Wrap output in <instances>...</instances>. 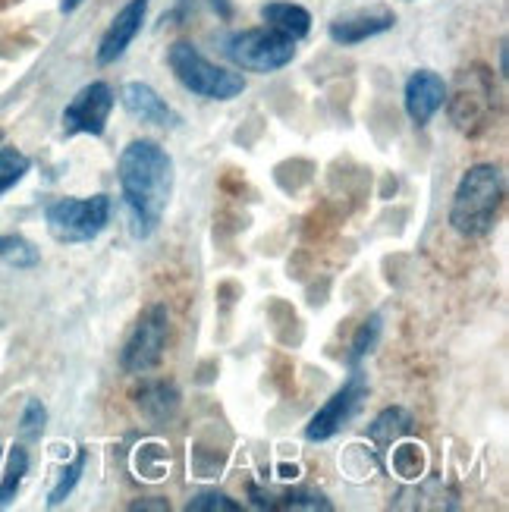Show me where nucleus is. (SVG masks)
<instances>
[{"label":"nucleus","mask_w":509,"mask_h":512,"mask_svg":"<svg viewBox=\"0 0 509 512\" xmlns=\"http://www.w3.org/2000/svg\"><path fill=\"white\" fill-rule=\"evenodd\" d=\"M148 4H151V0H129V4L114 16V22L107 26V32L101 35V44H98V63L101 66L117 63L126 54L129 44L136 41V35L145 26Z\"/></svg>","instance_id":"nucleus-10"},{"label":"nucleus","mask_w":509,"mask_h":512,"mask_svg":"<svg viewBox=\"0 0 509 512\" xmlns=\"http://www.w3.org/2000/svg\"><path fill=\"white\" fill-rule=\"evenodd\" d=\"M396 26V16L381 10V13H352V16H340L330 22V41L343 44V48H349V44H362L374 35H384Z\"/></svg>","instance_id":"nucleus-13"},{"label":"nucleus","mask_w":509,"mask_h":512,"mask_svg":"<svg viewBox=\"0 0 509 512\" xmlns=\"http://www.w3.org/2000/svg\"><path fill=\"white\" fill-rule=\"evenodd\" d=\"M82 4H85V0H60V10H63V13H76Z\"/></svg>","instance_id":"nucleus-26"},{"label":"nucleus","mask_w":509,"mask_h":512,"mask_svg":"<svg viewBox=\"0 0 509 512\" xmlns=\"http://www.w3.org/2000/svg\"><path fill=\"white\" fill-rule=\"evenodd\" d=\"M224 54L246 73H277L296 57V41L274 29H246L227 38Z\"/></svg>","instance_id":"nucleus-6"},{"label":"nucleus","mask_w":509,"mask_h":512,"mask_svg":"<svg viewBox=\"0 0 509 512\" xmlns=\"http://www.w3.org/2000/svg\"><path fill=\"white\" fill-rule=\"evenodd\" d=\"M136 403L148 421L161 425V421L173 418V412L180 409V393H176V387L167 381H145L142 390L136 393Z\"/></svg>","instance_id":"nucleus-15"},{"label":"nucleus","mask_w":509,"mask_h":512,"mask_svg":"<svg viewBox=\"0 0 509 512\" xmlns=\"http://www.w3.org/2000/svg\"><path fill=\"white\" fill-rule=\"evenodd\" d=\"M409 428H412L409 412L387 409V412H381L378 418H374V425L368 428V437L378 443V447H393V443L400 440L403 434H409Z\"/></svg>","instance_id":"nucleus-16"},{"label":"nucleus","mask_w":509,"mask_h":512,"mask_svg":"<svg viewBox=\"0 0 509 512\" xmlns=\"http://www.w3.org/2000/svg\"><path fill=\"white\" fill-rule=\"evenodd\" d=\"M444 101H447V82L440 79L434 70H418L409 76L406 92H403V104H406V114L415 126L431 123V117L444 107Z\"/></svg>","instance_id":"nucleus-11"},{"label":"nucleus","mask_w":509,"mask_h":512,"mask_svg":"<svg viewBox=\"0 0 509 512\" xmlns=\"http://www.w3.org/2000/svg\"><path fill=\"white\" fill-rule=\"evenodd\" d=\"M0 261H7L13 267H35L38 252L22 236H0Z\"/></svg>","instance_id":"nucleus-18"},{"label":"nucleus","mask_w":509,"mask_h":512,"mask_svg":"<svg viewBox=\"0 0 509 512\" xmlns=\"http://www.w3.org/2000/svg\"><path fill=\"white\" fill-rule=\"evenodd\" d=\"M120 101L126 107V114L142 120V123H151V126H176L180 123V117L173 114V107L145 82H126L123 92H120Z\"/></svg>","instance_id":"nucleus-12"},{"label":"nucleus","mask_w":509,"mask_h":512,"mask_svg":"<svg viewBox=\"0 0 509 512\" xmlns=\"http://www.w3.org/2000/svg\"><path fill=\"white\" fill-rule=\"evenodd\" d=\"M189 512H239V503L230 500L227 494H217V491H205V494H195L186 503Z\"/></svg>","instance_id":"nucleus-22"},{"label":"nucleus","mask_w":509,"mask_h":512,"mask_svg":"<svg viewBox=\"0 0 509 512\" xmlns=\"http://www.w3.org/2000/svg\"><path fill=\"white\" fill-rule=\"evenodd\" d=\"M26 469H29V456H26V450H22V447H13V450H10V462H7V478L0 481V506H7V503L13 500V494H16V487H19L22 475H26Z\"/></svg>","instance_id":"nucleus-20"},{"label":"nucleus","mask_w":509,"mask_h":512,"mask_svg":"<svg viewBox=\"0 0 509 512\" xmlns=\"http://www.w3.org/2000/svg\"><path fill=\"white\" fill-rule=\"evenodd\" d=\"M32 161L16 148H0V195L10 192L22 176L29 173Z\"/></svg>","instance_id":"nucleus-17"},{"label":"nucleus","mask_w":509,"mask_h":512,"mask_svg":"<svg viewBox=\"0 0 509 512\" xmlns=\"http://www.w3.org/2000/svg\"><path fill=\"white\" fill-rule=\"evenodd\" d=\"M211 7H214L220 16H224V19H230V16H233V4H230V0H211Z\"/></svg>","instance_id":"nucleus-25"},{"label":"nucleus","mask_w":509,"mask_h":512,"mask_svg":"<svg viewBox=\"0 0 509 512\" xmlns=\"http://www.w3.org/2000/svg\"><path fill=\"white\" fill-rule=\"evenodd\" d=\"M167 63L173 76L180 79L186 92L208 98V101H233L246 92V79L242 73L224 70V66H214L202 51L189 41H176L167 51Z\"/></svg>","instance_id":"nucleus-3"},{"label":"nucleus","mask_w":509,"mask_h":512,"mask_svg":"<svg viewBox=\"0 0 509 512\" xmlns=\"http://www.w3.org/2000/svg\"><path fill=\"white\" fill-rule=\"evenodd\" d=\"M114 101L117 95L107 82L85 85L63 110V132L66 136H104Z\"/></svg>","instance_id":"nucleus-8"},{"label":"nucleus","mask_w":509,"mask_h":512,"mask_svg":"<svg viewBox=\"0 0 509 512\" xmlns=\"http://www.w3.org/2000/svg\"><path fill=\"white\" fill-rule=\"evenodd\" d=\"M85 462H88V453L79 450L76 459H73V465H66V469L60 472V481L54 484V491H51V497H48V506H60L66 497L73 494V487L79 484V478H82V472H85Z\"/></svg>","instance_id":"nucleus-19"},{"label":"nucleus","mask_w":509,"mask_h":512,"mask_svg":"<svg viewBox=\"0 0 509 512\" xmlns=\"http://www.w3.org/2000/svg\"><path fill=\"white\" fill-rule=\"evenodd\" d=\"M170 337V315L164 305H151L142 311V318L132 327L129 340L123 343L120 365L126 374H148L158 368Z\"/></svg>","instance_id":"nucleus-7"},{"label":"nucleus","mask_w":509,"mask_h":512,"mask_svg":"<svg viewBox=\"0 0 509 512\" xmlns=\"http://www.w3.org/2000/svg\"><path fill=\"white\" fill-rule=\"evenodd\" d=\"M117 180L129 211L132 236L148 239L158 230L173 195V158L151 139L129 142L117 161Z\"/></svg>","instance_id":"nucleus-1"},{"label":"nucleus","mask_w":509,"mask_h":512,"mask_svg":"<svg viewBox=\"0 0 509 512\" xmlns=\"http://www.w3.org/2000/svg\"><path fill=\"white\" fill-rule=\"evenodd\" d=\"M283 509H312V512H330L334 506H330L321 494H308V491H296V494H286V503Z\"/></svg>","instance_id":"nucleus-24"},{"label":"nucleus","mask_w":509,"mask_h":512,"mask_svg":"<svg viewBox=\"0 0 509 512\" xmlns=\"http://www.w3.org/2000/svg\"><path fill=\"white\" fill-rule=\"evenodd\" d=\"M261 19L268 22V29L286 35V38H305L312 32V13L299 4H286V0H274V4H264L261 7Z\"/></svg>","instance_id":"nucleus-14"},{"label":"nucleus","mask_w":509,"mask_h":512,"mask_svg":"<svg viewBox=\"0 0 509 512\" xmlns=\"http://www.w3.org/2000/svg\"><path fill=\"white\" fill-rule=\"evenodd\" d=\"M44 220L57 242H66V246L92 242L110 224V195L101 192L92 198H57L44 211Z\"/></svg>","instance_id":"nucleus-5"},{"label":"nucleus","mask_w":509,"mask_h":512,"mask_svg":"<svg viewBox=\"0 0 509 512\" xmlns=\"http://www.w3.org/2000/svg\"><path fill=\"white\" fill-rule=\"evenodd\" d=\"M447 110L450 120L459 132L466 136H478L491 123H494V107H497V85H494V73L488 66L472 63L466 70H459L453 92L447 88Z\"/></svg>","instance_id":"nucleus-4"},{"label":"nucleus","mask_w":509,"mask_h":512,"mask_svg":"<svg viewBox=\"0 0 509 512\" xmlns=\"http://www.w3.org/2000/svg\"><path fill=\"white\" fill-rule=\"evenodd\" d=\"M365 396H368V384H365L362 371H352L349 381L327 399V403L315 412L312 421H308L305 437L308 440H330L337 431H343L352 418H356Z\"/></svg>","instance_id":"nucleus-9"},{"label":"nucleus","mask_w":509,"mask_h":512,"mask_svg":"<svg viewBox=\"0 0 509 512\" xmlns=\"http://www.w3.org/2000/svg\"><path fill=\"white\" fill-rule=\"evenodd\" d=\"M378 337H381V315H371V318L359 327L356 340H352L349 365H359V362L365 359V355L374 349V343H378Z\"/></svg>","instance_id":"nucleus-21"},{"label":"nucleus","mask_w":509,"mask_h":512,"mask_svg":"<svg viewBox=\"0 0 509 512\" xmlns=\"http://www.w3.org/2000/svg\"><path fill=\"white\" fill-rule=\"evenodd\" d=\"M44 425H48V409H44V406L38 403V399H29V403H26V412H22V418H19V431H22V437H29V440L41 437Z\"/></svg>","instance_id":"nucleus-23"},{"label":"nucleus","mask_w":509,"mask_h":512,"mask_svg":"<svg viewBox=\"0 0 509 512\" xmlns=\"http://www.w3.org/2000/svg\"><path fill=\"white\" fill-rule=\"evenodd\" d=\"M503 205V173L494 164H475L453 192L450 224L462 236H488Z\"/></svg>","instance_id":"nucleus-2"}]
</instances>
